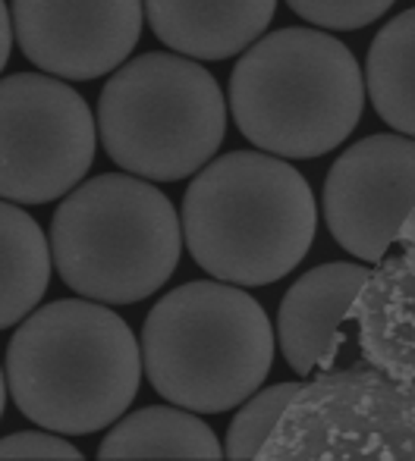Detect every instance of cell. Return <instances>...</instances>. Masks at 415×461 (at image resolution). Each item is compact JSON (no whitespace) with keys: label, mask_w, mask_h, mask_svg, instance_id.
<instances>
[{"label":"cell","mask_w":415,"mask_h":461,"mask_svg":"<svg viewBox=\"0 0 415 461\" xmlns=\"http://www.w3.org/2000/svg\"><path fill=\"white\" fill-rule=\"evenodd\" d=\"M142 346L110 304L63 298L29 314L6 348L16 408L63 437L116 424L142 383Z\"/></svg>","instance_id":"6da1fadb"},{"label":"cell","mask_w":415,"mask_h":461,"mask_svg":"<svg viewBox=\"0 0 415 461\" xmlns=\"http://www.w3.org/2000/svg\"><path fill=\"white\" fill-rule=\"evenodd\" d=\"M318 230L309 179L268 151L205 164L183 198L192 261L233 285H271L306 261Z\"/></svg>","instance_id":"7a4b0ae2"},{"label":"cell","mask_w":415,"mask_h":461,"mask_svg":"<svg viewBox=\"0 0 415 461\" xmlns=\"http://www.w3.org/2000/svg\"><path fill=\"white\" fill-rule=\"evenodd\" d=\"M236 129L283 160L340 148L365 110V76L353 50L318 29H281L245 48L230 73Z\"/></svg>","instance_id":"3957f363"},{"label":"cell","mask_w":415,"mask_h":461,"mask_svg":"<svg viewBox=\"0 0 415 461\" xmlns=\"http://www.w3.org/2000/svg\"><path fill=\"white\" fill-rule=\"evenodd\" d=\"M142 370L161 399L220 414L262 389L274 365V327L233 283H186L158 298L142 327Z\"/></svg>","instance_id":"277c9868"},{"label":"cell","mask_w":415,"mask_h":461,"mask_svg":"<svg viewBox=\"0 0 415 461\" xmlns=\"http://www.w3.org/2000/svg\"><path fill=\"white\" fill-rule=\"evenodd\" d=\"M183 223L161 188L142 176L107 173L76 185L51 223L57 274L82 298L135 304L173 276Z\"/></svg>","instance_id":"5b68a950"},{"label":"cell","mask_w":415,"mask_h":461,"mask_svg":"<svg viewBox=\"0 0 415 461\" xmlns=\"http://www.w3.org/2000/svg\"><path fill=\"white\" fill-rule=\"evenodd\" d=\"M95 122L116 167L148 183H177L217 154L226 97L192 57L142 54L107 79Z\"/></svg>","instance_id":"8992f818"},{"label":"cell","mask_w":415,"mask_h":461,"mask_svg":"<svg viewBox=\"0 0 415 461\" xmlns=\"http://www.w3.org/2000/svg\"><path fill=\"white\" fill-rule=\"evenodd\" d=\"M415 461V380L372 365L283 383L255 461Z\"/></svg>","instance_id":"52a82bcc"},{"label":"cell","mask_w":415,"mask_h":461,"mask_svg":"<svg viewBox=\"0 0 415 461\" xmlns=\"http://www.w3.org/2000/svg\"><path fill=\"white\" fill-rule=\"evenodd\" d=\"M98 148V122L57 76L0 79V198L48 204L82 183Z\"/></svg>","instance_id":"ba28073f"},{"label":"cell","mask_w":415,"mask_h":461,"mask_svg":"<svg viewBox=\"0 0 415 461\" xmlns=\"http://www.w3.org/2000/svg\"><path fill=\"white\" fill-rule=\"evenodd\" d=\"M324 220L343 251L384 261L415 211V139L368 135L334 160L324 179Z\"/></svg>","instance_id":"9c48e42d"},{"label":"cell","mask_w":415,"mask_h":461,"mask_svg":"<svg viewBox=\"0 0 415 461\" xmlns=\"http://www.w3.org/2000/svg\"><path fill=\"white\" fill-rule=\"evenodd\" d=\"M23 57L57 79L92 82L126 63L139 44L142 0H13Z\"/></svg>","instance_id":"30bf717a"},{"label":"cell","mask_w":415,"mask_h":461,"mask_svg":"<svg viewBox=\"0 0 415 461\" xmlns=\"http://www.w3.org/2000/svg\"><path fill=\"white\" fill-rule=\"evenodd\" d=\"M362 264L334 261L309 270L290 285L277 311V339L296 374H324L337 365L349 308L365 283Z\"/></svg>","instance_id":"8fae6325"},{"label":"cell","mask_w":415,"mask_h":461,"mask_svg":"<svg viewBox=\"0 0 415 461\" xmlns=\"http://www.w3.org/2000/svg\"><path fill=\"white\" fill-rule=\"evenodd\" d=\"M161 44L192 60H230L271 25L277 0H142Z\"/></svg>","instance_id":"7c38bea8"},{"label":"cell","mask_w":415,"mask_h":461,"mask_svg":"<svg viewBox=\"0 0 415 461\" xmlns=\"http://www.w3.org/2000/svg\"><path fill=\"white\" fill-rule=\"evenodd\" d=\"M349 321L359 330L365 365L397 380H415V258H393L368 274Z\"/></svg>","instance_id":"4fadbf2b"},{"label":"cell","mask_w":415,"mask_h":461,"mask_svg":"<svg viewBox=\"0 0 415 461\" xmlns=\"http://www.w3.org/2000/svg\"><path fill=\"white\" fill-rule=\"evenodd\" d=\"M224 456L214 430L189 408H142L104 437L98 458H205Z\"/></svg>","instance_id":"5bb4252c"},{"label":"cell","mask_w":415,"mask_h":461,"mask_svg":"<svg viewBox=\"0 0 415 461\" xmlns=\"http://www.w3.org/2000/svg\"><path fill=\"white\" fill-rule=\"evenodd\" d=\"M51 283V242L13 201L0 198V330L23 323Z\"/></svg>","instance_id":"9a60e30c"},{"label":"cell","mask_w":415,"mask_h":461,"mask_svg":"<svg viewBox=\"0 0 415 461\" xmlns=\"http://www.w3.org/2000/svg\"><path fill=\"white\" fill-rule=\"evenodd\" d=\"M365 92L378 116L415 139V6L374 35L365 63Z\"/></svg>","instance_id":"2e32d148"},{"label":"cell","mask_w":415,"mask_h":461,"mask_svg":"<svg viewBox=\"0 0 415 461\" xmlns=\"http://www.w3.org/2000/svg\"><path fill=\"white\" fill-rule=\"evenodd\" d=\"M397 0H287V6L318 29L355 32L378 23Z\"/></svg>","instance_id":"e0dca14e"},{"label":"cell","mask_w":415,"mask_h":461,"mask_svg":"<svg viewBox=\"0 0 415 461\" xmlns=\"http://www.w3.org/2000/svg\"><path fill=\"white\" fill-rule=\"evenodd\" d=\"M4 458H19V461H29V458H63V461H79L82 452L76 449L73 443L60 439V433L54 437L51 433H35V430H23V433H13V437L0 439V461Z\"/></svg>","instance_id":"ac0fdd59"},{"label":"cell","mask_w":415,"mask_h":461,"mask_svg":"<svg viewBox=\"0 0 415 461\" xmlns=\"http://www.w3.org/2000/svg\"><path fill=\"white\" fill-rule=\"evenodd\" d=\"M13 54V16L6 13V0H0V73Z\"/></svg>","instance_id":"d6986e66"},{"label":"cell","mask_w":415,"mask_h":461,"mask_svg":"<svg viewBox=\"0 0 415 461\" xmlns=\"http://www.w3.org/2000/svg\"><path fill=\"white\" fill-rule=\"evenodd\" d=\"M397 242H403L406 255H412V258H415V211L410 213V220L403 223V230H400V239H397Z\"/></svg>","instance_id":"ffe728a7"},{"label":"cell","mask_w":415,"mask_h":461,"mask_svg":"<svg viewBox=\"0 0 415 461\" xmlns=\"http://www.w3.org/2000/svg\"><path fill=\"white\" fill-rule=\"evenodd\" d=\"M4 405H6V374L0 367V418H4Z\"/></svg>","instance_id":"44dd1931"}]
</instances>
